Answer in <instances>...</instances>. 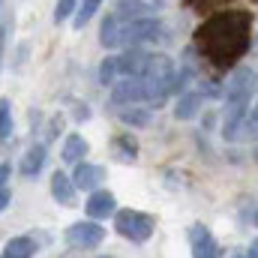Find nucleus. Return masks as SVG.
<instances>
[{"label": "nucleus", "instance_id": "2", "mask_svg": "<svg viewBox=\"0 0 258 258\" xmlns=\"http://www.w3.org/2000/svg\"><path fill=\"white\" fill-rule=\"evenodd\" d=\"M138 78L144 84V102L159 105L168 93H174V63L165 54H150Z\"/></svg>", "mask_w": 258, "mask_h": 258}, {"label": "nucleus", "instance_id": "7", "mask_svg": "<svg viewBox=\"0 0 258 258\" xmlns=\"http://www.w3.org/2000/svg\"><path fill=\"white\" fill-rule=\"evenodd\" d=\"M246 114H249V102H225V117H222L225 141H234L240 135V129L246 123Z\"/></svg>", "mask_w": 258, "mask_h": 258}, {"label": "nucleus", "instance_id": "20", "mask_svg": "<svg viewBox=\"0 0 258 258\" xmlns=\"http://www.w3.org/2000/svg\"><path fill=\"white\" fill-rule=\"evenodd\" d=\"M99 3H102V0H81V6L75 9V18H72V24H75V27L81 30V27H84V24H87V21H90V18L96 15Z\"/></svg>", "mask_w": 258, "mask_h": 258}, {"label": "nucleus", "instance_id": "21", "mask_svg": "<svg viewBox=\"0 0 258 258\" xmlns=\"http://www.w3.org/2000/svg\"><path fill=\"white\" fill-rule=\"evenodd\" d=\"M120 120H123V123H129V126H147V123H150V111L129 105V108H123V111H120Z\"/></svg>", "mask_w": 258, "mask_h": 258}, {"label": "nucleus", "instance_id": "5", "mask_svg": "<svg viewBox=\"0 0 258 258\" xmlns=\"http://www.w3.org/2000/svg\"><path fill=\"white\" fill-rule=\"evenodd\" d=\"M255 93V72L249 66H234L225 81V102H249Z\"/></svg>", "mask_w": 258, "mask_h": 258}, {"label": "nucleus", "instance_id": "1", "mask_svg": "<svg viewBox=\"0 0 258 258\" xmlns=\"http://www.w3.org/2000/svg\"><path fill=\"white\" fill-rule=\"evenodd\" d=\"M249 27H252L249 12H237V9L216 12L198 27V39H195L198 51L213 66H234V60L243 57V51L249 48Z\"/></svg>", "mask_w": 258, "mask_h": 258}, {"label": "nucleus", "instance_id": "18", "mask_svg": "<svg viewBox=\"0 0 258 258\" xmlns=\"http://www.w3.org/2000/svg\"><path fill=\"white\" fill-rule=\"evenodd\" d=\"M99 42H102L105 48H114V45H120V21H117V15H114V12H111L105 21H102Z\"/></svg>", "mask_w": 258, "mask_h": 258}, {"label": "nucleus", "instance_id": "23", "mask_svg": "<svg viewBox=\"0 0 258 258\" xmlns=\"http://www.w3.org/2000/svg\"><path fill=\"white\" fill-rule=\"evenodd\" d=\"M114 147L120 150V156H123V159H135V150H138V144H135L129 135H120V138L114 141Z\"/></svg>", "mask_w": 258, "mask_h": 258}, {"label": "nucleus", "instance_id": "25", "mask_svg": "<svg viewBox=\"0 0 258 258\" xmlns=\"http://www.w3.org/2000/svg\"><path fill=\"white\" fill-rule=\"evenodd\" d=\"M75 3H78V0H57V9H54V21H57V24L66 21V18L75 12Z\"/></svg>", "mask_w": 258, "mask_h": 258}, {"label": "nucleus", "instance_id": "30", "mask_svg": "<svg viewBox=\"0 0 258 258\" xmlns=\"http://www.w3.org/2000/svg\"><path fill=\"white\" fill-rule=\"evenodd\" d=\"M6 177H9V165H0V186L6 183Z\"/></svg>", "mask_w": 258, "mask_h": 258}, {"label": "nucleus", "instance_id": "8", "mask_svg": "<svg viewBox=\"0 0 258 258\" xmlns=\"http://www.w3.org/2000/svg\"><path fill=\"white\" fill-rule=\"evenodd\" d=\"M114 102L117 105H135V102H144V84L138 75H129L123 81H114Z\"/></svg>", "mask_w": 258, "mask_h": 258}, {"label": "nucleus", "instance_id": "19", "mask_svg": "<svg viewBox=\"0 0 258 258\" xmlns=\"http://www.w3.org/2000/svg\"><path fill=\"white\" fill-rule=\"evenodd\" d=\"M198 102H201L198 93H183V96L177 99V105H174V117H177V120H189V117H195L198 108H201Z\"/></svg>", "mask_w": 258, "mask_h": 258}, {"label": "nucleus", "instance_id": "11", "mask_svg": "<svg viewBox=\"0 0 258 258\" xmlns=\"http://www.w3.org/2000/svg\"><path fill=\"white\" fill-rule=\"evenodd\" d=\"M114 210H117V198L111 192H105V189H96V192L90 195V201H87V216L90 219H105Z\"/></svg>", "mask_w": 258, "mask_h": 258}, {"label": "nucleus", "instance_id": "28", "mask_svg": "<svg viewBox=\"0 0 258 258\" xmlns=\"http://www.w3.org/2000/svg\"><path fill=\"white\" fill-rule=\"evenodd\" d=\"M9 201H12L9 189H0V210H6V207H9Z\"/></svg>", "mask_w": 258, "mask_h": 258}, {"label": "nucleus", "instance_id": "22", "mask_svg": "<svg viewBox=\"0 0 258 258\" xmlns=\"http://www.w3.org/2000/svg\"><path fill=\"white\" fill-rule=\"evenodd\" d=\"M114 75H117V57H105L99 66V81L102 84H114Z\"/></svg>", "mask_w": 258, "mask_h": 258}, {"label": "nucleus", "instance_id": "12", "mask_svg": "<svg viewBox=\"0 0 258 258\" xmlns=\"http://www.w3.org/2000/svg\"><path fill=\"white\" fill-rule=\"evenodd\" d=\"M156 12V6L150 3H141V0H117V21H135V18H150Z\"/></svg>", "mask_w": 258, "mask_h": 258}, {"label": "nucleus", "instance_id": "16", "mask_svg": "<svg viewBox=\"0 0 258 258\" xmlns=\"http://www.w3.org/2000/svg\"><path fill=\"white\" fill-rule=\"evenodd\" d=\"M42 165H45V147H42V144H36V147H30V150L24 153L21 174H24V177H33V174H36Z\"/></svg>", "mask_w": 258, "mask_h": 258}, {"label": "nucleus", "instance_id": "10", "mask_svg": "<svg viewBox=\"0 0 258 258\" xmlns=\"http://www.w3.org/2000/svg\"><path fill=\"white\" fill-rule=\"evenodd\" d=\"M189 237H192V258H216L219 255V246H216V240H213V234L207 228L195 225L192 231H189Z\"/></svg>", "mask_w": 258, "mask_h": 258}, {"label": "nucleus", "instance_id": "14", "mask_svg": "<svg viewBox=\"0 0 258 258\" xmlns=\"http://www.w3.org/2000/svg\"><path fill=\"white\" fill-rule=\"evenodd\" d=\"M51 195H54L60 204H66V207L75 204V183L69 180V174H63V171H54V174H51Z\"/></svg>", "mask_w": 258, "mask_h": 258}, {"label": "nucleus", "instance_id": "27", "mask_svg": "<svg viewBox=\"0 0 258 258\" xmlns=\"http://www.w3.org/2000/svg\"><path fill=\"white\" fill-rule=\"evenodd\" d=\"M195 6H201V9H207V6H219V3H225V0H189Z\"/></svg>", "mask_w": 258, "mask_h": 258}, {"label": "nucleus", "instance_id": "33", "mask_svg": "<svg viewBox=\"0 0 258 258\" xmlns=\"http://www.w3.org/2000/svg\"><path fill=\"white\" fill-rule=\"evenodd\" d=\"M255 159H258V150H255Z\"/></svg>", "mask_w": 258, "mask_h": 258}, {"label": "nucleus", "instance_id": "17", "mask_svg": "<svg viewBox=\"0 0 258 258\" xmlns=\"http://www.w3.org/2000/svg\"><path fill=\"white\" fill-rule=\"evenodd\" d=\"M87 150H90V144H87L81 135H69V138H66V144H63V159L78 165V162L84 159V153H87Z\"/></svg>", "mask_w": 258, "mask_h": 258}, {"label": "nucleus", "instance_id": "3", "mask_svg": "<svg viewBox=\"0 0 258 258\" xmlns=\"http://www.w3.org/2000/svg\"><path fill=\"white\" fill-rule=\"evenodd\" d=\"M153 216L150 213H141V210H117L114 213V228L117 234H123L135 243H144L150 234H153Z\"/></svg>", "mask_w": 258, "mask_h": 258}, {"label": "nucleus", "instance_id": "15", "mask_svg": "<svg viewBox=\"0 0 258 258\" xmlns=\"http://www.w3.org/2000/svg\"><path fill=\"white\" fill-rule=\"evenodd\" d=\"M33 252H36V243L30 237H12L3 246V258H33Z\"/></svg>", "mask_w": 258, "mask_h": 258}, {"label": "nucleus", "instance_id": "26", "mask_svg": "<svg viewBox=\"0 0 258 258\" xmlns=\"http://www.w3.org/2000/svg\"><path fill=\"white\" fill-rule=\"evenodd\" d=\"M243 129H246V135H258V102L252 105V111L246 114V123H243Z\"/></svg>", "mask_w": 258, "mask_h": 258}, {"label": "nucleus", "instance_id": "35", "mask_svg": "<svg viewBox=\"0 0 258 258\" xmlns=\"http://www.w3.org/2000/svg\"><path fill=\"white\" fill-rule=\"evenodd\" d=\"M0 258H3V255H0Z\"/></svg>", "mask_w": 258, "mask_h": 258}, {"label": "nucleus", "instance_id": "9", "mask_svg": "<svg viewBox=\"0 0 258 258\" xmlns=\"http://www.w3.org/2000/svg\"><path fill=\"white\" fill-rule=\"evenodd\" d=\"M105 177V171L99 165H90V162H78L75 165V174H72V183L75 189H87V192H96L99 180Z\"/></svg>", "mask_w": 258, "mask_h": 258}, {"label": "nucleus", "instance_id": "6", "mask_svg": "<svg viewBox=\"0 0 258 258\" xmlns=\"http://www.w3.org/2000/svg\"><path fill=\"white\" fill-rule=\"evenodd\" d=\"M105 240V228L96 225V219H84V222H75L66 228V243L72 249H93Z\"/></svg>", "mask_w": 258, "mask_h": 258}, {"label": "nucleus", "instance_id": "34", "mask_svg": "<svg viewBox=\"0 0 258 258\" xmlns=\"http://www.w3.org/2000/svg\"><path fill=\"white\" fill-rule=\"evenodd\" d=\"M255 222H258V213H255Z\"/></svg>", "mask_w": 258, "mask_h": 258}, {"label": "nucleus", "instance_id": "24", "mask_svg": "<svg viewBox=\"0 0 258 258\" xmlns=\"http://www.w3.org/2000/svg\"><path fill=\"white\" fill-rule=\"evenodd\" d=\"M12 132V114H9V102H0V141Z\"/></svg>", "mask_w": 258, "mask_h": 258}, {"label": "nucleus", "instance_id": "4", "mask_svg": "<svg viewBox=\"0 0 258 258\" xmlns=\"http://www.w3.org/2000/svg\"><path fill=\"white\" fill-rule=\"evenodd\" d=\"M162 24L150 15V18H135V21H120V42L129 48H138L141 42H153L159 39Z\"/></svg>", "mask_w": 258, "mask_h": 258}, {"label": "nucleus", "instance_id": "32", "mask_svg": "<svg viewBox=\"0 0 258 258\" xmlns=\"http://www.w3.org/2000/svg\"><path fill=\"white\" fill-rule=\"evenodd\" d=\"M234 258H246V255H234Z\"/></svg>", "mask_w": 258, "mask_h": 258}, {"label": "nucleus", "instance_id": "13", "mask_svg": "<svg viewBox=\"0 0 258 258\" xmlns=\"http://www.w3.org/2000/svg\"><path fill=\"white\" fill-rule=\"evenodd\" d=\"M147 51H141V48H129V51H123L120 57H117V72L123 75V78H129V75H141V69H144V63H147Z\"/></svg>", "mask_w": 258, "mask_h": 258}, {"label": "nucleus", "instance_id": "31", "mask_svg": "<svg viewBox=\"0 0 258 258\" xmlns=\"http://www.w3.org/2000/svg\"><path fill=\"white\" fill-rule=\"evenodd\" d=\"M141 3H150V6H156V9L162 6V0H141Z\"/></svg>", "mask_w": 258, "mask_h": 258}, {"label": "nucleus", "instance_id": "29", "mask_svg": "<svg viewBox=\"0 0 258 258\" xmlns=\"http://www.w3.org/2000/svg\"><path fill=\"white\" fill-rule=\"evenodd\" d=\"M246 258H258V240H252V243H249V252H246Z\"/></svg>", "mask_w": 258, "mask_h": 258}]
</instances>
